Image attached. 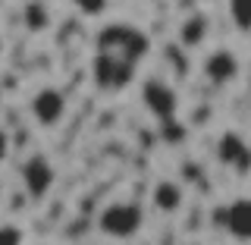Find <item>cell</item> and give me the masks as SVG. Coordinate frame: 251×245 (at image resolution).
<instances>
[{
  "mask_svg": "<svg viewBox=\"0 0 251 245\" xmlns=\"http://www.w3.org/2000/svg\"><path fill=\"white\" fill-rule=\"evenodd\" d=\"M207 28H210L207 16H204V13H192V16L182 22V26H179V44H182L185 51H192V47H201L204 38H207Z\"/></svg>",
  "mask_w": 251,
  "mask_h": 245,
  "instance_id": "cell-12",
  "label": "cell"
},
{
  "mask_svg": "<svg viewBox=\"0 0 251 245\" xmlns=\"http://www.w3.org/2000/svg\"><path fill=\"white\" fill-rule=\"evenodd\" d=\"M91 76L94 85L100 91H123L135 82L138 66L132 60H126L123 54H110V51H98L91 60Z\"/></svg>",
  "mask_w": 251,
  "mask_h": 245,
  "instance_id": "cell-3",
  "label": "cell"
},
{
  "mask_svg": "<svg viewBox=\"0 0 251 245\" xmlns=\"http://www.w3.org/2000/svg\"><path fill=\"white\" fill-rule=\"evenodd\" d=\"M98 51H110V54H123L126 60H132L138 66L141 60L148 57L151 44H148V35L126 22H113V26H104L98 31Z\"/></svg>",
  "mask_w": 251,
  "mask_h": 245,
  "instance_id": "cell-2",
  "label": "cell"
},
{
  "mask_svg": "<svg viewBox=\"0 0 251 245\" xmlns=\"http://www.w3.org/2000/svg\"><path fill=\"white\" fill-rule=\"evenodd\" d=\"M229 19L239 31L251 35V0H229Z\"/></svg>",
  "mask_w": 251,
  "mask_h": 245,
  "instance_id": "cell-13",
  "label": "cell"
},
{
  "mask_svg": "<svg viewBox=\"0 0 251 245\" xmlns=\"http://www.w3.org/2000/svg\"><path fill=\"white\" fill-rule=\"evenodd\" d=\"M3 51H6V41H3V35H0V60H3Z\"/></svg>",
  "mask_w": 251,
  "mask_h": 245,
  "instance_id": "cell-17",
  "label": "cell"
},
{
  "mask_svg": "<svg viewBox=\"0 0 251 245\" xmlns=\"http://www.w3.org/2000/svg\"><path fill=\"white\" fill-rule=\"evenodd\" d=\"M22 26H25L31 35H41L53 26V13L50 6L44 3V0H25V6H22Z\"/></svg>",
  "mask_w": 251,
  "mask_h": 245,
  "instance_id": "cell-11",
  "label": "cell"
},
{
  "mask_svg": "<svg viewBox=\"0 0 251 245\" xmlns=\"http://www.w3.org/2000/svg\"><path fill=\"white\" fill-rule=\"evenodd\" d=\"M141 104L148 107V113L154 116V120L167 123V120H176L179 113V91L173 88L167 79H145L141 82Z\"/></svg>",
  "mask_w": 251,
  "mask_h": 245,
  "instance_id": "cell-4",
  "label": "cell"
},
{
  "mask_svg": "<svg viewBox=\"0 0 251 245\" xmlns=\"http://www.w3.org/2000/svg\"><path fill=\"white\" fill-rule=\"evenodd\" d=\"M223 230L239 242H251V198H235L223 208Z\"/></svg>",
  "mask_w": 251,
  "mask_h": 245,
  "instance_id": "cell-9",
  "label": "cell"
},
{
  "mask_svg": "<svg viewBox=\"0 0 251 245\" xmlns=\"http://www.w3.org/2000/svg\"><path fill=\"white\" fill-rule=\"evenodd\" d=\"M53 183H57V170H53V163L47 161L44 154H31L28 161L22 163V186H25V192L35 201H41L53 189Z\"/></svg>",
  "mask_w": 251,
  "mask_h": 245,
  "instance_id": "cell-6",
  "label": "cell"
},
{
  "mask_svg": "<svg viewBox=\"0 0 251 245\" xmlns=\"http://www.w3.org/2000/svg\"><path fill=\"white\" fill-rule=\"evenodd\" d=\"M217 161L229 167L235 176H248L251 173V148L239 132H223L217 141Z\"/></svg>",
  "mask_w": 251,
  "mask_h": 245,
  "instance_id": "cell-7",
  "label": "cell"
},
{
  "mask_svg": "<svg viewBox=\"0 0 251 245\" xmlns=\"http://www.w3.org/2000/svg\"><path fill=\"white\" fill-rule=\"evenodd\" d=\"M66 94H63L60 88H53V85H44V88H38L35 94H31L28 101V113L31 120H35L41 129H57V126L66 120Z\"/></svg>",
  "mask_w": 251,
  "mask_h": 245,
  "instance_id": "cell-5",
  "label": "cell"
},
{
  "mask_svg": "<svg viewBox=\"0 0 251 245\" xmlns=\"http://www.w3.org/2000/svg\"><path fill=\"white\" fill-rule=\"evenodd\" d=\"M0 104H3V85H0Z\"/></svg>",
  "mask_w": 251,
  "mask_h": 245,
  "instance_id": "cell-18",
  "label": "cell"
},
{
  "mask_svg": "<svg viewBox=\"0 0 251 245\" xmlns=\"http://www.w3.org/2000/svg\"><path fill=\"white\" fill-rule=\"evenodd\" d=\"M22 242V233L16 226H0V245H16Z\"/></svg>",
  "mask_w": 251,
  "mask_h": 245,
  "instance_id": "cell-15",
  "label": "cell"
},
{
  "mask_svg": "<svg viewBox=\"0 0 251 245\" xmlns=\"http://www.w3.org/2000/svg\"><path fill=\"white\" fill-rule=\"evenodd\" d=\"M98 230L110 236V239H135L145 230V211L135 201H110L98 214Z\"/></svg>",
  "mask_w": 251,
  "mask_h": 245,
  "instance_id": "cell-1",
  "label": "cell"
},
{
  "mask_svg": "<svg viewBox=\"0 0 251 245\" xmlns=\"http://www.w3.org/2000/svg\"><path fill=\"white\" fill-rule=\"evenodd\" d=\"M10 157V136H6V129H0V163Z\"/></svg>",
  "mask_w": 251,
  "mask_h": 245,
  "instance_id": "cell-16",
  "label": "cell"
},
{
  "mask_svg": "<svg viewBox=\"0 0 251 245\" xmlns=\"http://www.w3.org/2000/svg\"><path fill=\"white\" fill-rule=\"evenodd\" d=\"M69 3H73L82 16H88V19H98V16L107 13L110 0H69Z\"/></svg>",
  "mask_w": 251,
  "mask_h": 245,
  "instance_id": "cell-14",
  "label": "cell"
},
{
  "mask_svg": "<svg viewBox=\"0 0 251 245\" xmlns=\"http://www.w3.org/2000/svg\"><path fill=\"white\" fill-rule=\"evenodd\" d=\"M201 69H204V79H207L210 85H229V82L239 79L242 63L229 47H217V51H210L207 57H204Z\"/></svg>",
  "mask_w": 251,
  "mask_h": 245,
  "instance_id": "cell-8",
  "label": "cell"
},
{
  "mask_svg": "<svg viewBox=\"0 0 251 245\" xmlns=\"http://www.w3.org/2000/svg\"><path fill=\"white\" fill-rule=\"evenodd\" d=\"M151 204L160 211V214H176V211H182V204H185L182 186H179L176 179H160V183H154Z\"/></svg>",
  "mask_w": 251,
  "mask_h": 245,
  "instance_id": "cell-10",
  "label": "cell"
}]
</instances>
